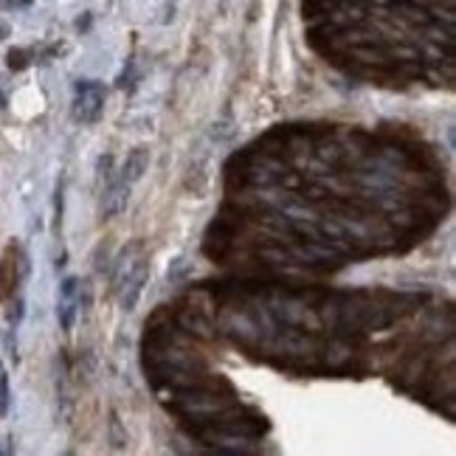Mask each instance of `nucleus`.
<instances>
[{"instance_id": "nucleus-1", "label": "nucleus", "mask_w": 456, "mask_h": 456, "mask_svg": "<svg viewBox=\"0 0 456 456\" xmlns=\"http://www.w3.org/2000/svg\"><path fill=\"white\" fill-rule=\"evenodd\" d=\"M136 248H124L121 256L116 259V271H113V290L119 296V304L124 313H132L141 299V293L149 282V256L139 254L132 256Z\"/></svg>"}, {"instance_id": "nucleus-2", "label": "nucleus", "mask_w": 456, "mask_h": 456, "mask_svg": "<svg viewBox=\"0 0 456 456\" xmlns=\"http://www.w3.org/2000/svg\"><path fill=\"white\" fill-rule=\"evenodd\" d=\"M71 113L79 124H96L104 113V85L99 79H79L73 85Z\"/></svg>"}, {"instance_id": "nucleus-6", "label": "nucleus", "mask_w": 456, "mask_h": 456, "mask_svg": "<svg viewBox=\"0 0 456 456\" xmlns=\"http://www.w3.org/2000/svg\"><path fill=\"white\" fill-rule=\"evenodd\" d=\"M110 442L116 451L127 448V431H121V420H119V411H110Z\"/></svg>"}, {"instance_id": "nucleus-4", "label": "nucleus", "mask_w": 456, "mask_h": 456, "mask_svg": "<svg viewBox=\"0 0 456 456\" xmlns=\"http://www.w3.org/2000/svg\"><path fill=\"white\" fill-rule=\"evenodd\" d=\"M149 169V147H136V149H132L130 155H127V160H124V167H121V180L124 183H139L141 178H144V172Z\"/></svg>"}, {"instance_id": "nucleus-10", "label": "nucleus", "mask_w": 456, "mask_h": 456, "mask_svg": "<svg viewBox=\"0 0 456 456\" xmlns=\"http://www.w3.org/2000/svg\"><path fill=\"white\" fill-rule=\"evenodd\" d=\"M186 267H189V265H186V259H175V265L169 267V279H172V282H178V279L183 276Z\"/></svg>"}, {"instance_id": "nucleus-11", "label": "nucleus", "mask_w": 456, "mask_h": 456, "mask_svg": "<svg viewBox=\"0 0 456 456\" xmlns=\"http://www.w3.org/2000/svg\"><path fill=\"white\" fill-rule=\"evenodd\" d=\"M3 3H6V9H25L32 0H3Z\"/></svg>"}, {"instance_id": "nucleus-3", "label": "nucleus", "mask_w": 456, "mask_h": 456, "mask_svg": "<svg viewBox=\"0 0 456 456\" xmlns=\"http://www.w3.org/2000/svg\"><path fill=\"white\" fill-rule=\"evenodd\" d=\"M127 200H130V183H124L121 178H110L101 195V217L113 220L116 214H121L127 208Z\"/></svg>"}, {"instance_id": "nucleus-9", "label": "nucleus", "mask_w": 456, "mask_h": 456, "mask_svg": "<svg viewBox=\"0 0 456 456\" xmlns=\"http://www.w3.org/2000/svg\"><path fill=\"white\" fill-rule=\"evenodd\" d=\"M9 411V378L6 372H0V414Z\"/></svg>"}, {"instance_id": "nucleus-7", "label": "nucleus", "mask_w": 456, "mask_h": 456, "mask_svg": "<svg viewBox=\"0 0 456 456\" xmlns=\"http://www.w3.org/2000/svg\"><path fill=\"white\" fill-rule=\"evenodd\" d=\"M29 57H32V53L25 51V48H12V51H9V68H12V71H25V68L32 65Z\"/></svg>"}, {"instance_id": "nucleus-8", "label": "nucleus", "mask_w": 456, "mask_h": 456, "mask_svg": "<svg viewBox=\"0 0 456 456\" xmlns=\"http://www.w3.org/2000/svg\"><path fill=\"white\" fill-rule=\"evenodd\" d=\"M96 175H99V180H101V178H104V180L113 178V155H110V152L101 155V158L96 160Z\"/></svg>"}, {"instance_id": "nucleus-5", "label": "nucleus", "mask_w": 456, "mask_h": 456, "mask_svg": "<svg viewBox=\"0 0 456 456\" xmlns=\"http://www.w3.org/2000/svg\"><path fill=\"white\" fill-rule=\"evenodd\" d=\"M76 279H65L62 290H60V304H57V318H60V327L65 333H71L73 327V318H76V302H73V293H76Z\"/></svg>"}, {"instance_id": "nucleus-12", "label": "nucleus", "mask_w": 456, "mask_h": 456, "mask_svg": "<svg viewBox=\"0 0 456 456\" xmlns=\"http://www.w3.org/2000/svg\"><path fill=\"white\" fill-rule=\"evenodd\" d=\"M0 107H6V96H3V91H0Z\"/></svg>"}]
</instances>
